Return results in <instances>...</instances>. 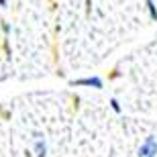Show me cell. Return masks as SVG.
Wrapping results in <instances>:
<instances>
[{
  "label": "cell",
  "mask_w": 157,
  "mask_h": 157,
  "mask_svg": "<svg viewBox=\"0 0 157 157\" xmlns=\"http://www.w3.org/2000/svg\"><path fill=\"white\" fill-rule=\"evenodd\" d=\"M147 12H149V18L151 21H157V6L153 0H147Z\"/></svg>",
  "instance_id": "277c9868"
},
{
  "label": "cell",
  "mask_w": 157,
  "mask_h": 157,
  "mask_svg": "<svg viewBox=\"0 0 157 157\" xmlns=\"http://www.w3.org/2000/svg\"><path fill=\"white\" fill-rule=\"evenodd\" d=\"M2 29H4V33H6V35L10 33V27H8V23H2Z\"/></svg>",
  "instance_id": "8992f818"
},
{
  "label": "cell",
  "mask_w": 157,
  "mask_h": 157,
  "mask_svg": "<svg viewBox=\"0 0 157 157\" xmlns=\"http://www.w3.org/2000/svg\"><path fill=\"white\" fill-rule=\"evenodd\" d=\"M70 86L102 90V88H104V82H102V78H98V76H88V78H80V80H70Z\"/></svg>",
  "instance_id": "7a4b0ae2"
},
{
  "label": "cell",
  "mask_w": 157,
  "mask_h": 157,
  "mask_svg": "<svg viewBox=\"0 0 157 157\" xmlns=\"http://www.w3.org/2000/svg\"><path fill=\"white\" fill-rule=\"evenodd\" d=\"M137 157H157V139H155V135L145 137V141H143L141 147H139Z\"/></svg>",
  "instance_id": "6da1fadb"
},
{
  "label": "cell",
  "mask_w": 157,
  "mask_h": 157,
  "mask_svg": "<svg viewBox=\"0 0 157 157\" xmlns=\"http://www.w3.org/2000/svg\"><path fill=\"white\" fill-rule=\"evenodd\" d=\"M6 2H8V0H0V6H6Z\"/></svg>",
  "instance_id": "52a82bcc"
},
{
  "label": "cell",
  "mask_w": 157,
  "mask_h": 157,
  "mask_svg": "<svg viewBox=\"0 0 157 157\" xmlns=\"http://www.w3.org/2000/svg\"><path fill=\"white\" fill-rule=\"evenodd\" d=\"M110 108L117 112V114H121V112H122V106H121V102H118L117 98H110Z\"/></svg>",
  "instance_id": "5b68a950"
},
{
  "label": "cell",
  "mask_w": 157,
  "mask_h": 157,
  "mask_svg": "<svg viewBox=\"0 0 157 157\" xmlns=\"http://www.w3.org/2000/svg\"><path fill=\"white\" fill-rule=\"evenodd\" d=\"M35 155L37 157H47V141L41 133H35Z\"/></svg>",
  "instance_id": "3957f363"
}]
</instances>
